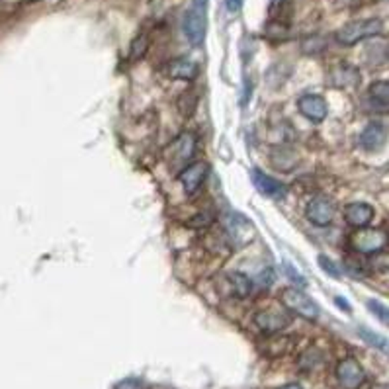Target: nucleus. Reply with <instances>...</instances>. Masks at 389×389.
<instances>
[{"label": "nucleus", "instance_id": "20", "mask_svg": "<svg viewBox=\"0 0 389 389\" xmlns=\"http://www.w3.org/2000/svg\"><path fill=\"white\" fill-rule=\"evenodd\" d=\"M370 266L377 272H389V252H374L370 259Z\"/></svg>", "mask_w": 389, "mask_h": 389}, {"label": "nucleus", "instance_id": "30", "mask_svg": "<svg viewBox=\"0 0 389 389\" xmlns=\"http://www.w3.org/2000/svg\"><path fill=\"white\" fill-rule=\"evenodd\" d=\"M372 389H389L388 384H377V386H374Z\"/></svg>", "mask_w": 389, "mask_h": 389}, {"label": "nucleus", "instance_id": "6", "mask_svg": "<svg viewBox=\"0 0 389 389\" xmlns=\"http://www.w3.org/2000/svg\"><path fill=\"white\" fill-rule=\"evenodd\" d=\"M337 379L342 389H360L366 381V374L356 358H344L337 366Z\"/></svg>", "mask_w": 389, "mask_h": 389}, {"label": "nucleus", "instance_id": "12", "mask_svg": "<svg viewBox=\"0 0 389 389\" xmlns=\"http://www.w3.org/2000/svg\"><path fill=\"white\" fill-rule=\"evenodd\" d=\"M329 82L335 86V89H351L356 86L360 82V75L358 71L349 63H340V65L333 67L331 73H329Z\"/></svg>", "mask_w": 389, "mask_h": 389}, {"label": "nucleus", "instance_id": "5", "mask_svg": "<svg viewBox=\"0 0 389 389\" xmlns=\"http://www.w3.org/2000/svg\"><path fill=\"white\" fill-rule=\"evenodd\" d=\"M196 151V139L192 133H182L178 135V139L172 143L167 151V161H169L170 169L172 170H184V167H188L190 158L194 156Z\"/></svg>", "mask_w": 389, "mask_h": 389}, {"label": "nucleus", "instance_id": "28", "mask_svg": "<svg viewBox=\"0 0 389 389\" xmlns=\"http://www.w3.org/2000/svg\"><path fill=\"white\" fill-rule=\"evenodd\" d=\"M335 301H337L338 305H340V309H342V311L351 313V303H349V301H344V299H342V298H337V299H335Z\"/></svg>", "mask_w": 389, "mask_h": 389}, {"label": "nucleus", "instance_id": "4", "mask_svg": "<svg viewBox=\"0 0 389 389\" xmlns=\"http://www.w3.org/2000/svg\"><path fill=\"white\" fill-rule=\"evenodd\" d=\"M280 299L290 311L298 313L299 317H303L307 321H315L319 317V305L298 287H285L280 294Z\"/></svg>", "mask_w": 389, "mask_h": 389}, {"label": "nucleus", "instance_id": "15", "mask_svg": "<svg viewBox=\"0 0 389 389\" xmlns=\"http://www.w3.org/2000/svg\"><path fill=\"white\" fill-rule=\"evenodd\" d=\"M198 73H200L198 65L188 59H174L167 65V75L176 80H192L198 77Z\"/></svg>", "mask_w": 389, "mask_h": 389}, {"label": "nucleus", "instance_id": "14", "mask_svg": "<svg viewBox=\"0 0 389 389\" xmlns=\"http://www.w3.org/2000/svg\"><path fill=\"white\" fill-rule=\"evenodd\" d=\"M344 220L349 225L360 229V227H366L370 221L374 220V208L364 204V202H352L344 208Z\"/></svg>", "mask_w": 389, "mask_h": 389}, {"label": "nucleus", "instance_id": "16", "mask_svg": "<svg viewBox=\"0 0 389 389\" xmlns=\"http://www.w3.org/2000/svg\"><path fill=\"white\" fill-rule=\"evenodd\" d=\"M227 285H229V292H233V296L237 298H247L252 290V284L245 274L241 272H231L227 274Z\"/></svg>", "mask_w": 389, "mask_h": 389}, {"label": "nucleus", "instance_id": "13", "mask_svg": "<svg viewBox=\"0 0 389 389\" xmlns=\"http://www.w3.org/2000/svg\"><path fill=\"white\" fill-rule=\"evenodd\" d=\"M252 182H255V186L259 188L260 194L268 196V198H272V200H280V198H284L285 196L284 184L278 182L276 178H272V176H268V174H264L262 170H252Z\"/></svg>", "mask_w": 389, "mask_h": 389}, {"label": "nucleus", "instance_id": "29", "mask_svg": "<svg viewBox=\"0 0 389 389\" xmlns=\"http://www.w3.org/2000/svg\"><path fill=\"white\" fill-rule=\"evenodd\" d=\"M280 389H301V386H299V384H287V386H284V388Z\"/></svg>", "mask_w": 389, "mask_h": 389}, {"label": "nucleus", "instance_id": "11", "mask_svg": "<svg viewBox=\"0 0 389 389\" xmlns=\"http://www.w3.org/2000/svg\"><path fill=\"white\" fill-rule=\"evenodd\" d=\"M298 108L303 116L307 117L309 121H315V123L323 121L325 117H327V112H329L327 110V102H325L321 96H317V94L301 96L298 102Z\"/></svg>", "mask_w": 389, "mask_h": 389}, {"label": "nucleus", "instance_id": "24", "mask_svg": "<svg viewBox=\"0 0 389 389\" xmlns=\"http://www.w3.org/2000/svg\"><path fill=\"white\" fill-rule=\"evenodd\" d=\"M259 282L264 285V287H266V285H272V282H274V270H272V268H266V270H262V272H260V276H259Z\"/></svg>", "mask_w": 389, "mask_h": 389}, {"label": "nucleus", "instance_id": "3", "mask_svg": "<svg viewBox=\"0 0 389 389\" xmlns=\"http://www.w3.org/2000/svg\"><path fill=\"white\" fill-rule=\"evenodd\" d=\"M206 30H208V6L192 2V8L186 12V18H184V34L188 41L198 47L204 43Z\"/></svg>", "mask_w": 389, "mask_h": 389}, {"label": "nucleus", "instance_id": "23", "mask_svg": "<svg viewBox=\"0 0 389 389\" xmlns=\"http://www.w3.org/2000/svg\"><path fill=\"white\" fill-rule=\"evenodd\" d=\"M285 30H287L285 24H270V26L266 27V36L276 39V41H280L285 36Z\"/></svg>", "mask_w": 389, "mask_h": 389}, {"label": "nucleus", "instance_id": "10", "mask_svg": "<svg viewBox=\"0 0 389 389\" xmlns=\"http://www.w3.org/2000/svg\"><path fill=\"white\" fill-rule=\"evenodd\" d=\"M208 176V165L206 163H196V165H188L186 169L180 172V184L186 194H196L202 184Z\"/></svg>", "mask_w": 389, "mask_h": 389}, {"label": "nucleus", "instance_id": "32", "mask_svg": "<svg viewBox=\"0 0 389 389\" xmlns=\"http://www.w3.org/2000/svg\"><path fill=\"white\" fill-rule=\"evenodd\" d=\"M26 4H34V2H38V0H24Z\"/></svg>", "mask_w": 389, "mask_h": 389}, {"label": "nucleus", "instance_id": "2", "mask_svg": "<svg viewBox=\"0 0 389 389\" xmlns=\"http://www.w3.org/2000/svg\"><path fill=\"white\" fill-rule=\"evenodd\" d=\"M349 243H351V247L356 252L374 255V252L384 250V247L389 243V237L384 229H366V227H360V229H356L349 237Z\"/></svg>", "mask_w": 389, "mask_h": 389}, {"label": "nucleus", "instance_id": "25", "mask_svg": "<svg viewBox=\"0 0 389 389\" xmlns=\"http://www.w3.org/2000/svg\"><path fill=\"white\" fill-rule=\"evenodd\" d=\"M225 4H227V8H229L231 12H237V10L241 8L243 0H225Z\"/></svg>", "mask_w": 389, "mask_h": 389}, {"label": "nucleus", "instance_id": "22", "mask_svg": "<svg viewBox=\"0 0 389 389\" xmlns=\"http://www.w3.org/2000/svg\"><path fill=\"white\" fill-rule=\"evenodd\" d=\"M319 266H321V268H323L327 274H331L333 278H337V280L340 278V270H338L337 264H335V262H333L331 259H327L325 255H321V257H319Z\"/></svg>", "mask_w": 389, "mask_h": 389}, {"label": "nucleus", "instance_id": "1", "mask_svg": "<svg viewBox=\"0 0 389 389\" xmlns=\"http://www.w3.org/2000/svg\"><path fill=\"white\" fill-rule=\"evenodd\" d=\"M384 30V22L379 18H366V20H356L351 24H344L337 32V41L340 45H356L358 41L368 38H374Z\"/></svg>", "mask_w": 389, "mask_h": 389}, {"label": "nucleus", "instance_id": "17", "mask_svg": "<svg viewBox=\"0 0 389 389\" xmlns=\"http://www.w3.org/2000/svg\"><path fill=\"white\" fill-rule=\"evenodd\" d=\"M370 100L377 106L389 108V80H377L370 86Z\"/></svg>", "mask_w": 389, "mask_h": 389}, {"label": "nucleus", "instance_id": "9", "mask_svg": "<svg viewBox=\"0 0 389 389\" xmlns=\"http://www.w3.org/2000/svg\"><path fill=\"white\" fill-rule=\"evenodd\" d=\"M305 215L307 220L311 221L313 225H319V227H327L333 223V217H335V208L329 200H323V198H313L311 202L307 204L305 208Z\"/></svg>", "mask_w": 389, "mask_h": 389}, {"label": "nucleus", "instance_id": "19", "mask_svg": "<svg viewBox=\"0 0 389 389\" xmlns=\"http://www.w3.org/2000/svg\"><path fill=\"white\" fill-rule=\"evenodd\" d=\"M358 333H360V337H362L366 342H370L372 346H376V349H379V351L388 352V354H389V340H388V338L379 337V335L372 333V331H368V329H360Z\"/></svg>", "mask_w": 389, "mask_h": 389}, {"label": "nucleus", "instance_id": "33", "mask_svg": "<svg viewBox=\"0 0 389 389\" xmlns=\"http://www.w3.org/2000/svg\"><path fill=\"white\" fill-rule=\"evenodd\" d=\"M379 2H389V0H379Z\"/></svg>", "mask_w": 389, "mask_h": 389}, {"label": "nucleus", "instance_id": "31", "mask_svg": "<svg viewBox=\"0 0 389 389\" xmlns=\"http://www.w3.org/2000/svg\"><path fill=\"white\" fill-rule=\"evenodd\" d=\"M337 4H340V6H344V4H351L352 0H335Z\"/></svg>", "mask_w": 389, "mask_h": 389}, {"label": "nucleus", "instance_id": "27", "mask_svg": "<svg viewBox=\"0 0 389 389\" xmlns=\"http://www.w3.org/2000/svg\"><path fill=\"white\" fill-rule=\"evenodd\" d=\"M284 2L285 0H270V10H272V12H278V10L284 6Z\"/></svg>", "mask_w": 389, "mask_h": 389}, {"label": "nucleus", "instance_id": "21", "mask_svg": "<svg viewBox=\"0 0 389 389\" xmlns=\"http://www.w3.org/2000/svg\"><path fill=\"white\" fill-rule=\"evenodd\" d=\"M368 309L374 313L379 321L389 325V307H386L384 303H379L377 299H370V301H368Z\"/></svg>", "mask_w": 389, "mask_h": 389}, {"label": "nucleus", "instance_id": "7", "mask_svg": "<svg viewBox=\"0 0 389 389\" xmlns=\"http://www.w3.org/2000/svg\"><path fill=\"white\" fill-rule=\"evenodd\" d=\"M255 323H257L260 331L274 335V333L282 331V329H285L287 325L292 323V317L282 307H268V309H262V311L255 315Z\"/></svg>", "mask_w": 389, "mask_h": 389}, {"label": "nucleus", "instance_id": "8", "mask_svg": "<svg viewBox=\"0 0 389 389\" xmlns=\"http://www.w3.org/2000/svg\"><path fill=\"white\" fill-rule=\"evenodd\" d=\"M388 126L381 123V121H372V123H368L362 130V133H360V145H362L366 151L374 153V151H379V149L388 143Z\"/></svg>", "mask_w": 389, "mask_h": 389}, {"label": "nucleus", "instance_id": "26", "mask_svg": "<svg viewBox=\"0 0 389 389\" xmlns=\"http://www.w3.org/2000/svg\"><path fill=\"white\" fill-rule=\"evenodd\" d=\"M117 389H143L141 384L139 381H133V379H130V381H123L121 386Z\"/></svg>", "mask_w": 389, "mask_h": 389}, {"label": "nucleus", "instance_id": "18", "mask_svg": "<svg viewBox=\"0 0 389 389\" xmlns=\"http://www.w3.org/2000/svg\"><path fill=\"white\" fill-rule=\"evenodd\" d=\"M147 49H149V36H147V34H139L137 38L131 41V47H130L131 59L137 61V59L145 57Z\"/></svg>", "mask_w": 389, "mask_h": 389}]
</instances>
